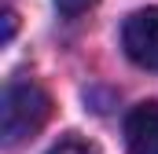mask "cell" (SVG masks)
I'll return each mask as SVG.
<instances>
[{"instance_id":"obj_1","label":"cell","mask_w":158,"mask_h":154,"mask_svg":"<svg viewBox=\"0 0 158 154\" xmlns=\"http://www.w3.org/2000/svg\"><path fill=\"white\" fill-rule=\"evenodd\" d=\"M52 117V95L30 77H15L4 88V107H0V132L4 143L15 147L22 140H33L44 121Z\"/></svg>"},{"instance_id":"obj_2","label":"cell","mask_w":158,"mask_h":154,"mask_svg":"<svg viewBox=\"0 0 158 154\" xmlns=\"http://www.w3.org/2000/svg\"><path fill=\"white\" fill-rule=\"evenodd\" d=\"M121 44H125V55L136 66L158 70V7L132 11L121 26Z\"/></svg>"},{"instance_id":"obj_3","label":"cell","mask_w":158,"mask_h":154,"mask_svg":"<svg viewBox=\"0 0 158 154\" xmlns=\"http://www.w3.org/2000/svg\"><path fill=\"white\" fill-rule=\"evenodd\" d=\"M125 147L129 154H158V103H136L125 117Z\"/></svg>"},{"instance_id":"obj_4","label":"cell","mask_w":158,"mask_h":154,"mask_svg":"<svg viewBox=\"0 0 158 154\" xmlns=\"http://www.w3.org/2000/svg\"><path fill=\"white\" fill-rule=\"evenodd\" d=\"M48 154H99L92 143H85V140H77V136H70V140H59L55 147Z\"/></svg>"},{"instance_id":"obj_5","label":"cell","mask_w":158,"mask_h":154,"mask_svg":"<svg viewBox=\"0 0 158 154\" xmlns=\"http://www.w3.org/2000/svg\"><path fill=\"white\" fill-rule=\"evenodd\" d=\"M99 0H55V7H59V15H66V18H77L85 15L88 7H96Z\"/></svg>"},{"instance_id":"obj_6","label":"cell","mask_w":158,"mask_h":154,"mask_svg":"<svg viewBox=\"0 0 158 154\" xmlns=\"http://www.w3.org/2000/svg\"><path fill=\"white\" fill-rule=\"evenodd\" d=\"M15 37V11H4V44Z\"/></svg>"}]
</instances>
